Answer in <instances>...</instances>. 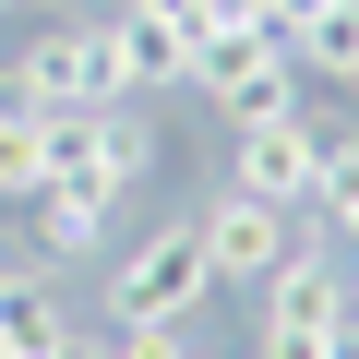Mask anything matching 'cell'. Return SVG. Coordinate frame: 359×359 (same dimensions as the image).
Returning <instances> with one entry per match:
<instances>
[{"label":"cell","mask_w":359,"mask_h":359,"mask_svg":"<svg viewBox=\"0 0 359 359\" xmlns=\"http://www.w3.org/2000/svg\"><path fill=\"white\" fill-rule=\"evenodd\" d=\"M311 216H323L335 240H359V144H347V156L323 168V192H311Z\"/></svg>","instance_id":"cell-12"},{"label":"cell","mask_w":359,"mask_h":359,"mask_svg":"<svg viewBox=\"0 0 359 359\" xmlns=\"http://www.w3.org/2000/svg\"><path fill=\"white\" fill-rule=\"evenodd\" d=\"M192 228H204V252H216V287H264V276L299 252V216L264 204V192H216Z\"/></svg>","instance_id":"cell-5"},{"label":"cell","mask_w":359,"mask_h":359,"mask_svg":"<svg viewBox=\"0 0 359 359\" xmlns=\"http://www.w3.org/2000/svg\"><path fill=\"white\" fill-rule=\"evenodd\" d=\"M0 13H72V0H0Z\"/></svg>","instance_id":"cell-14"},{"label":"cell","mask_w":359,"mask_h":359,"mask_svg":"<svg viewBox=\"0 0 359 359\" xmlns=\"http://www.w3.org/2000/svg\"><path fill=\"white\" fill-rule=\"evenodd\" d=\"M0 96H25L36 120H60V108H120V60H108V25H36L25 48H13V72H0Z\"/></svg>","instance_id":"cell-4"},{"label":"cell","mask_w":359,"mask_h":359,"mask_svg":"<svg viewBox=\"0 0 359 359\" xmlns=\"http://www.w3.org/2000/svg\"><path fill=\"white\" fill-rule=\"evenodd\" d=\"M347 144H359V132H347V120H323V108L299 96L287 120H252V132H240V156H228V192H264V204L311 216V192H323V168H335Z\"/></svg>","instance_id":"cell-2"},{"label":"cell","mask_w":359,"mask_h":359,"mask_svg":"<svg viewBox=\"0 0 359 359\" xmlns=\"http://www.w3.org/2000/svg\"><path fill=\"white\" fill-rule=\"evenodd\" d=\"M84 323H72V299L36 276V264H0V359H60Z\"/></svg>","instance_id":"cell-6"},{"label":"cell","mask_w":359,"mask_h":359,"mask_svg":"<svg viewBox=\"0 0 359 359\" xmlns=\"http://www.w3.org/2000/svg\"><path fill=\"white\" fill-rule=\"evenodd\" d=\"M132 13H156V25H192V36H204V25H216V0H132Z\"/></svg>","instance_id":"cell-13"},{"label":"cell","mask_w":359,"mask_h":359,"mask_svg":"<svg viewBox=\"0 0 359 359\" xmlns=\"http://www.w3.org/2000/svg\"><path fill=\"white\" fill-rule=\"evenodd\" d=\"M144 168H156V120H144L132 96H120V108H60V120H48V192L120 204Z\"/></svg>","instance_id":"cell-3"},{"label":"cell","mask_w":359,"mask_h":359,"mask_svg":"<svg viewBox=\"0 0 359 359\" xmlns=\"http://www.w3.org/2000/svg\"><path fill=\"white\" fill-rule=\"evenodd\" d=\"M108 60H120V96H156V84H192V25H156V13H108Z\"/></svg>","instance_id":"cell-7"},{"label":"cell","mask_w":359,"mask_h":359,"mask_svg":"<svg viewBox=\"0 0 359 359\" xmlns=\"http://www.w3.org/2000/svg\"><path fill=\"white\" fill-rule=\"evenodd\" d=\"M204 299H216V252H204L192 216L144 228V240L108 264V323H192Z\"/></svg>","instance_id":"cell-1"},{"label":"cell","mask_w":359,"mask_h":359,"mask_svg":"<svg viewBox=\"0 0 359 359\" xmlns=\"http://www.w3.org/2000/svg\"><path fill=\"white\" fill-rule=\"evenodd\" d=\"M347 311H359V276H347Z\"/></svg>","instance_id":"cell-15"},{"label":"cell","mask_w":359,"mask_h":359,"mask_svg":"<svg viewBox=\"0 0 359 359\" xmlns=\"http://www.w3.org/2000/svg\"><path fill=\"white\" fill-rule=\"evenodd\" d=\"M25 216H36V252H48V264H96V252H108V204H96V192H48V180H36Z\"/></svg>","instance_id":"cell-9"},{"label":"cell","mask_w":359,"mask_h":359,"mask_svg":"<svg viewBox=\"0 0 359 359\" xmlns=\"http://www.w3.org/2000/svg\"><path fill=\"white\" fill-rule=\"evenodd\" d=\"M36 180H48V120L25 96H0V204H25Z\"/></svg>","instance_id":"cell-10"},{"label":"cell","mask_w":359,"mask_h":359,"mask_svg":"<svg viewBox=\"0 0 359 359\" xmlns=\"http://www.w3.org/2000/svg\"><path fill=\"white\" fill-rule=\"evenodd\" d=\"M287 60L311 84H359V0H299L287 13Z\"/></svg>","instance_id":"cell-8"},{"label":"cell","mask_w":359,"mask_h":359,"mask_svg":"<svg viewBox=\"0 0 359 359\" xmlns=\"http://www.w3.org/2000/svg\"><path fill=\"white\" fill-rule=\"evenodd\" d=\"M108 359H204L192 323H108Z\"/></svg>","instance_id":"cell-11"}]
</instances>
